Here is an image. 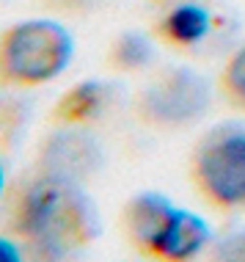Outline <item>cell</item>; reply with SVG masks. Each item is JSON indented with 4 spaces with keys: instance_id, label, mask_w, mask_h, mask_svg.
<instances>
[{
    "instance_id": "8992f818",
    "label": "cell",
    "mask_w": 245,
    "mask_h": 262,
    "mask_svg": "<svg viewBox=\"0 0 245 262\" xmlns=\"http://www.w3.org/2000/svg\"><path fill=\"white\" fill-rule=\"evenodd\" d=\"M209 240H212V232H209L204 218L179 207L152 259L155 262H195L204 254Z\"/></svg>"
},
{
    "instance_id": "277c9868",
    "label": "cell",
    "mask_w": 245,
    "mask_h": 262,
    "mask_svg": "<svg viewBox=\"0 0 245 262\" xmlns=\"http://www.w3.org/2000/svg\"><path fill=\"white\" fill-rule=\"evenodd\" d=\"M209 105L207 80L193 69H168L146 86L135 100V113L143 124L174 130L193 124Z\"/></svg>"
},
{
    "instance_id": "4fadbf2b",
    "label": "cell",
    "mask_w": 245,
    "mask_h": 262,
    "mask_svg": "<svg viewBox=\"0 0 245 262\" xmlns=\"http://www.w3.org/2000/svg\"><path fill=\"white\" fill-rule=\"evenodd\" d=\"M157 3H168V0H157Z\"/></svg>"
},
{
    "instance_id": "7a4b0ae2",
    "label": "cell",
    "mask_w": 245,
    "mask_h": 262,
    "mask_svg": "<svg viewBox=\"0 0 245 262\" xmlns=\"http://www.w3.org/2000/svg\"><path fill=\"white\" fill-rule=\"evenodd\" d=\"M75 39L55 19H22L0 41V75L6 86L36 89L72 63Z\"/></svg>"
},
{
    "instance_id": "52a82bcc",
    "label": "cell",
    "mask_w": 245,
    "mask_h": 262,
    "mask_svg": "<svg viewBox=\"0 0 245 262\" xmlns=\"http://www.w3.org/2000/svg\"><path fill=\"white\" fill-rule=\"evenodd\" d=\"M209 11L199 3H179L160 19L157 36L171 47H193L209 33Z\"/></svg>"
},
{
    "instance_id": "3957f363",
    "label": "cell",
    "mask_w": 245,
    "mask_h": 262,
    "mask_svg": "<svg viewBox=\"0 0 245 262\" xmlns=\"http://www.w3.org/2000/svg\"><path fill=\"white\" fill-rule=\"evenodd\" d=\"M190 185L218 212L245 207V124H218L190 155Z\"/></svg>"
},
{
    "instance_id": "7c38bea8",
    "label": "cell",
    "mask_w": 245,
    "mask_h": 262,
    "mask_svg": "<svg viewBox=\"0 0 245 262\" xmlns=\"http://www.w3.org/2000/svg\"><path fill=\"white\" fill-rule=\"evenodd\" d=\"M25 249L22 243H19L17 237L11 235H3V240H0V257H3V262H25Z\"/></svg>"
},
{
    "instance_id": "8fae6325",
    "label": "cell",
    "mask_w": 245,
    "mask_h": 262,
    "mask_svg": "<svg viewBox=\"0 0 245 262\" xmlns=\"http://www.w3.org/2000/svg\"><path fill=\"white\" fill-rule=\"evenodd\" d=\"M215 262H245V232L223 240L215 251Z\"/></svg>"
},
{
    "instance_id": "9c48e42d",
    "label": "cell",
    "mask_w": 245,
    "mask_h": 262,
    "mask_svg": "<svg viewBox=\"0 0 245 262\" xmlns=\"http://www.w3.org/2000/svg\"><path fill=\"white\" fill-rule=\"evenodd\" d=\"M155 58V45L138 31H124L108 50V63L118 72H138Z\"/></svg>"
},
{
    "instance_id": "6da1fadb",
    "label": "cell",
    "mask_w": 245,
    "mask_h": 262,
    "mask_svg": "<svg viewBox=\"0 0 245 262\" xmlns=\"http://www.w3.org/2000/svg\"><path fill=\"white\" fill-rule=\"evenodd\" d=\"M6 235L17 237L31 257L64 259L100 237L94 199L72 174L61 168H33L3 193Z\"/></svg>"
},
{
    "instance_id": "5b68a950",
    "label": "cell",
    "mask_w": 245,
    "mask_h": 262,
    "mask_svg": "<svg viewBox=\"0 0 245 262\" xmlns=\"http://www.w3.org/2000/svg\"><path fill=\"white\" fill-rule=\"evenodd\" d=\"M177 204L168 196L155 193V190H146L138 193L124 204L121 210V235L124 240L132 246V251H138L141 257H155L160 240H163L165 229L171 226L174 215H177Z\"/></svg>"
},
{
    "instance_id": "30bf717a",
    "label": "cell",
    "mask_w": 245,
    "mask_h": 262,
    "mask_svg": "<svg viewBox=\"0 0 245 262\" xmlns=\"http://www.w3.org/2000/svg\"><path fill=\"white\" fill-rule=\"evenodd\" d=\"M218 89H220L223 100L232 105L234 111L245 113V47H240L232 58L223 63Z\"/></svg>"
},
{
    "instance_id": "ba28073f",
    "label": "cell",
    "mask_w": 245,
    "mask_h": 262,
    "mask_svg": "<svg viewBox=\"0 0 245 262\" xmlns=\"http://www.w3.org/2000/svg\"><path fill=\"white\" fill-rule=\"evenodd\" d=\"M105 97H108V86L100 83V80L75 83V86L55 102L53 122L64 124V127H75V124L88 122V119H94L96 113L102 111Z\"/></svg>"
}]
</instances>
